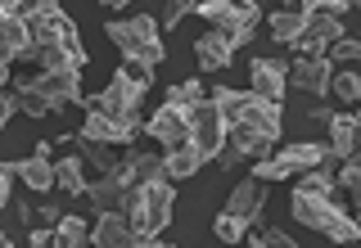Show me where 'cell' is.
Wrapping results in <instances>:
<instances>
[{"label":"cell","instance_id":"16","mask_svg":"<svg viewBox=\"0 0 361 248\" xmlns=\"http://www.w3.org/2000/svg\"><path fill=\"white\" fill-rule=\"evenodd\" d=\"M145 131L154 135L158 144H163V149H176V144H190V122L180 118V113L172 108V104H163L154 113L149 122H145Z\"/></svg>","mask_w":361,"mask_h":248},{"label":"cell","instance_id":"38","mask_svg":"<svg viewBox=\"0 0 361 248\" xmlns=\"http://www.w3.org/2000/svg\"><path fill=\"white\" fill-rule=\"evenodd\" d=\"M257 248H293V240H289L285 230H267L262 240H257Z\"/></svg>","mask_w":361,"mask_h":248},{"label":"cell","instance_id":"6","mask_svg":"<svg viewBox=\"0 0 361 248\" xmlns=\"http://www.w3.org/2000/svg\"><path fill=\"white\" fill-rule=\"evenodd\" d=\"M158 18H149V14H135V18H122V23H109V41L118 45L127 59H145V63H163L167 59V45H163V37H158Z\"/></svg>","mask_w":361,"mask_h":248},{"label":"cell","instance_id":"1","mask_svg":"<svg viewBox=\"0 0 361 248\" xmlns=\"http://www.w3.org/2000/svg\"><path fill=\"white\" fill-rule=\"evenodd\" d=\"M172 203H176V185L167 176L154 180H135L122 194V217L131 221V248H154L163 244V225L172 221Z\"/></svg>","mask_w":361,"mask_h":248},{"label":"cell","instance_id":"45","mask_svg":"<svg viewBox=\"0 0 361 248\" xmlns=\"http://www.w3.org/2000/svg\"><path fill=\"white\" fill-rule=\"evenodd\" d=\"M23 9V0H0V18H14Z\"/></svg>","mask_w":361,"mask_h":248},{"label":"cell","instance_id":"11","mask_svg":"<svg viewBox=\"0 0 361 248\" xmlns=\"http://www.w3.org/2000/svg\"><path fill=\"white\" fill-rule=\"evenodd\" d=\"M338 37H343V18H334V14H325V9L307 5V9H302V32H298V41H293V50L325 54Z\"/></svg>","mask_w":361,"mask_h":248},{"label":"cell","instance_id":"33","mask_svg":"<svg viewBox=\"0 0 361 248\" xmlns=\"http://www.w3.org/2000/svg\"><path fill=\"white\" fill-rule=\"evenodd\" d=\"M77 140H82L86 158H90V163L99 167V172H109V167H118V154H113V149H109L104 140H86V135H77Z\"/></svg>","mask_w":361,"mask_h":248},{"label":"cell","instance_id":"15","mask_svg":"<svg viewBox=\"0 0 361 248\" xmlns=\"http://www.w3.org/2000/svg\"><path fill=\"white\" fill-rule=\"evenodd\" d=\"M240 50L226 32H203V37L195 41V54H199V73H226V63H231V54Z\"/></svg>","mask_w":361,"mask_h":248},{"label":"cell","instance_id":"41","mask_svg":"<svg viewBox=\"0 0 361 248\" xmlns=\"http://www.w3.org/2000/svg\"><path fill=\"white\" fill-rule=\"evenodd\" d=\"M18 113V104H14V95H5V90H0V131L9 127V118H14Z\"/></svg>","mask_w":361,"mask_h":248},{"label":"cell","instance_id":"20","mask_svg":"<svg viewBox=\"0 0 361 248\" xmlns=\"http://www.w3.org/2000/svg\"><path fill=\"white\" fill-rule=\"evenodd\" d=\"M330 154L334 158H353L357 154V135H361V122L357 113H330Z\"/></svg>","mask_w":361,"mask_h":248},{"label":"cell","instance_id":"34","mask_svg":"<svg viewBox=\"0 0 361 248\" xmlns=\"http://www.w3.org/2000/svg\"><path fill=\"white\" fill-rule=\"evenodd\" d=\"M357 54H361V45H357L353 37H338V41L330 45V50H325V59H330V63L338 68V63H353Z\"/></svg>","mask_w":361,"mask_h":248},{"label":"cell","instance_id":"47","mask_svg":"<svg viewBox=\"0 0 361 248\" xmlns=\"http://www.w3.org/2000/svg\"><path fill=\"white\" fill-rule=\"evenodd\" d=\"M9 244H14V235H5V230H0V248H9Z\"/></svg>","mask_w":361,"mask_h":248},{"label":"cell","instance_id":"10","mask_svg":"<svg viewBox=\"0 0 361 248\" xmlns=\"http://www.w3.org/2000/svg\"><path fill=\"white\" fill-rule=\"evenodd\" d=\"M140 99H145V90H135L127 77L118 73L104 90H99V95L82 99V104H86V108L109 113V118H118V122H131V127H145V118H140Z\"/></svg>","mask_w":361,"mask_h":248},{"label":"cell","instance_id":"5","mask_svg":"<svg viewBox=\"0 0 361 248\" xmlns=\"http://www.w3.org/2000/svg\"><path fill=\"white\" fill-rule=\"evenodd\" d=\"M190 14H199L212 32H226L235 45L253 41V27L262 23L257 0H195V9H190Z\"/></svg>","mask_w":361,"mask_h":248},{"label":"cell","instance_id":"43","mask_svg":"<svg viewBox=\"0 0 361 248\" xmlns=\"http://www.w3.org/2000/svg\"><path fill=\"white\" fill-rule=\"evenodd\" d=\"M9 163H0V208H9Z\"/></svg>","mask_w":361,"mask_h":248},{"label":"cell","instance_id":"24","mask_svg":"<svg viewBox=\"0 0 361 248\" xmlns=\"http://www.w3.org/2000/svg\"><path fill=\"white\" fill-rule=\"evenodd\" d=\"M54 244L59 248H82V244H90V230H86V221L82 217H63L54 221Z\"/></svg>","mask_w":361,"mask_h":248},{"label":"cell","instance_id":"30","mask_svg":"<svg viewBox=\"0 0 361 248\" xmlns=\"http://www.w3.org/2000/svg\"><path fill=\"white\" fill-rule=\"evenodd\" d=\"M0 41L9 45V50H14V59H18V50L23 45H27L32 37H27V27H23V18L14 14V18H0Z\"/></svg>","mask_w":361,"mask_h":248},{"label":"cell","instance_id":"7","mask_svg":"<svg viewBox=\"0 0 361 248\" xmlns=\"http://www.w3.org/2000/svg\"><path fill=\"white\" fill-rule=\"evenodd\" d=\"M330 167L338 163V158L330 154V144H321V140H298V144H285L276 158H262V163L253 167V180H280V176H289V172H307V167Z\"/></svg>","mask_w":361,"mask_h":248},{"label":"cell","instance_id":"37","mask_svg":"<svg viewBox=\"0 0 361 248\" xmlns=\"http://www.w3.org/2000/svg\"><path fill=\"white\" fill-rule=\"evenodd\" d=\"M195 9V0H167V9H163V18H158V27H176L180 18Z\"/></svg>","mask_w":361,"mask_h":248},{"label":"cell","instance_id":"27","mask_svg":"<svg viewBox=\"0 0 361 248\" xmlns=\"http://www.w3.org/2000/svg\"><path fill=\"white\" fill-rule=\"evenodd\" d=\"M127 172H131V180H154V176H167L163 172V158L158 154H140V149H127Z\"/></svg>","mask_w":361,"mask_h":248},{"label":"cell","instance_id":"13","mask_svg":"<svg viewBox=\"0 0 361 248\" xmlns=\"http://www.w3.org/2000/svg\"><path fill=\"white\" fill-rule=\"evenodd\" d=\"M285 73H289V63H280V59H253L248 63V90L253 95H262V99H271V104H280L285 99Z\"/></svg>","mask_w":361,"mask_h":248},{"label":"cell","instance_id":"39","mask_svg":"<svg viewBox=\"0 0 361 248\" xmlns=\"http://www.w3.org/2000/svg\"><path fill=\"white\" fill-rule=\"evenodd\" d=\"M27 244H32V248H45V244H54V230H50V225H37V221H32V235H27Z\"/></svg>","mask_w":361,"mask_h":248},{"label":"cell","instance_id":"22","mask_svg":"<svg viewBox=\"0 0 361 248\" xmlns=\"http://www.w3.org/2000/svg\"><path fill=\"white\" fill-rule=\"evenodd\" d=\"M226 144H235V149H240L244 158H267L271 154V140L267 135H257V131H248V127H226Z\"/></svg>","mask_w":361,"mask_h":248},{"label":"cell","instance_id":"8","mask_svg":"<svg viewBox=\"0 0 361 248\" xmlns=\"http://www.w3.org/2000/svg\"><path fill=\"white\" fill-rule=\"evenodd\" d=\"M18 90H32L41 95L50 113H63L68 104H82V73H45V68H32V73L18 77Z\"/></svg>","mask_w":361,"mask_h":248},{"label":"cell","instance_id":"26","mask_svg":"<svg viewBox=\"0 0 361 248\" xmlns=\"http://www.w3.org/2000/svg\"><path fill=\"white\" fill-rule=\"evenodd\" d=\"M248 225H253V221H248V217H240V212H217V221H212V230H217V240L221 244H240V240H248Z\"/></svg>","mask_w":361,"mask_h":248},{"label":"cell","instance_id":"28","mask_svg":"<svg viewBox=\"0 0 361 248\" xmlns=\"http://www.w3.org/2000/svg\"><path fill=\"white\" fill-rule=\"evenodd\" d=\"M298 190L302 194H321V199H334V176H330V167H307V172H302V180H298Z\"/></svg>","mask_w":361,"mask_h":248},{"label":"cell","instance_id":"31","mask_svg":"<svg viewBox=\"0 0 361 248\" xmlns=\"http://www.w3.org/2000/svg\"><path fill=\"white\" fill-rule=\"evenodd\" d=\"M118 73L127 77L135 90H149V86H154V63H145V59H127V63L118 68Z\"/></svg>","mask_w":361,"mask_h":248},{"label":"cell","instance_id":"21","mask_svg":"<svg viewBox=\"0 0 361 248\" xmlns=\"http://www.w3.org/2000/svg\"><path fill=\"white\" fill-rule=\"evenodd\" d=\"M203 167V154L195 149V140L190 144H176V149H163V172L167 180H190Z\"/></svg>","mask_w":361,"mask_h":248},{"label":"cell","instance_id":"19","mask_svg":"<svg viewBox=\"0 0 361 248\" xmlns=\"http://www.w3.org/2000/svg\"><path fill=\"white\" fill-rule=\"evenodd\" d=\"M95 230H90V244L99 248H131V221L122 212H95Z\"/></svg>","mask_w":361,"mask_h":248},{"label":"cell","instance_id":"18","mask_svg":"<svg viewBox=\"0 0 361 248\" xmlns=\"http://www.w3.org/2000/svg\"><path fill=\"white\" fill-rule=\"evenodd\" d=\"M262 203H267V180L244 176L240 185L231 190V203H226V212H240V217H248V221H262Z\"/></svg>","mask_w":361,"mask_h":248},{"label":"cell","instance_id":"36","mask_svg":"<svg viewBox=\"0 0 361 248\" xmlns=\"http://www.w3.org/2000/svg\"><path fill=\"white\" fill-rule=\"evenodd\" d=\"M14 104H18L23 113H27V118H45V113H50V104H45L41 95H32V90H18V95H14Z\"/></svg>","mask_w":361,"mask_h":248},{"label":"cell","instance_id":"49","mask_svg":"<svg viewBox=\"0 0 361 248\" xmlns=\"http://www.w3.org/2000/svg\"><path fill=\"white\" fill-rule=\"evenodd\" d=\"M307 5H312V0H307Z\"/></svg>","mask_w":361,"mask_h":248},{"label":"cell","instance_id":"40","mask_svg":"<svg viewBox=\"0 0 361 248\" xmlns=\"http://www.w3.org/2000/svg\"><path fill=\"white\" fill-rule=\"evenodd\" d=\"M316 9H325V14H334V18H343L348 9H353V0H312Z\"/></svg>","mask_w":361,"mask_h":248},{"label":"cell","instance_id":"35","mask_svg":"<svg viewBox=\"0 0 361 248\" xmlns=\"http://www.w3.org/2000/svg\"><path fill=\"white\" fill-rule=\"evenodd\" d=\"M334 185H343V190H353V194L361 199V163H357V154L353 158H343V172L334 176Z\"/></svg>","mask_w":361,"mask_h":248},{"label":"cell","instance_id":"48","mask_svg":"<svg viewBox=\"0 0 361 248\" xmlns=\"http://www.w3.org/2000/svg\"><path fill=\"white\" fill-rule=\"evenodd\" d=\"M99 5H131V0H99Z\"/></svg>","mask_w":361,"mask_h":248},{"label":"cell","instance_id":"9","mask_svg":"<svg viewBox=\"0 0 361 248\" xmlns=\"http://www.w3.org/2000/svg\"><path fill=\"white\" fill-rule=\"evenodd\" d=\"M185 122H190V140H195V149L203 154V163H212V158H217V149L226 144V118H221L217 99L203 95L199 104L185 113Z\"/></svg>","mask_w":361,"mask_h":248},{"label":"cell","instance_id":"17","mask_svg":"<svg viewBox=\"0 0 361 248\" xmlns=\"http://www.w3.org/2000/svg\"><path fill=\"white\" fill-rule=\"evenodd\" d=\"M9 172L23 176V185H32L37 194L54 185V163H50V144H37V154L32 158H18V163H9Z\"/></svg>","mask_w":361,"mask_h":248},{"label":"cell","instance_id":"23","mask_svg":"<svg viewBox=\"0 0 361 248\" xmlns=\"http://www.w3.org/2000/svg\"><path fill=\"white\" fill-rule=\"evenodd\" d=\"M54 185L63 190V194H86V180H82V158L77 154H68V158H59L54 163Z\"/></svg>","mask_w":361,"mask_h":248},{"label":"cell","instance_id":"44","mask_svg":"<svg viewBox=\"0 0 361 248\" xmlns=\"http://www.w3.org/2000/svg\"><path fill=\"white\" fill-rule=\"evenodd\" d=\"M9 63H14V50L0 41V86H5V77H9Z\"/></svg>","mask_w":361,"mask_h":248},{"label":"cell","instance_id":"32","mask_svg":"<svg viewBox=\"0 0 361 248\" xmlns=\"http://www.w3.org/2000/svg\"><path fill=\"white\" fill-rule=\"evenodd\" d=\"M330 90H334L338 99H343V104H357V95H361V77H357V73H338V68H334Z\"/></svg>","mask_w":361,"mask_h":248},{"label":"cell","instance_id":"25","mask_svg":"<svg viewBox=\"0 0 361 248\" xmlns=\"http://www.w3.org/2000/svg\"><path fill=\"white\" fill-rule=\"evenodd\" d=\"M298 32H302V9H280V14H271V41L293 45Z\"/></svg>","mask_w":361,"mask_h":248},{"label":"cell","instance_id":"29","mask_svg":"<svg viewBox=\"0 0 361 248\" xmlns=\"http://www.w3.org/2000/svg\"><path fill=\"white\" fill-rule=\"evenodd\" d=\"M199 99H203V82H180V86L167 90V104H172V108L180 113V118H185V113L195 108Z\"/></svg>","mask_w":361,"mask_h":248},{"label":"cell","instance_id":"3","mask_svg":"<svg viewBox=\"0 0 361 248\" xmlns=\"http://www.w3.org/2000/svg\"><path fill=\"white\" fill-rule=\"evenodd\" d=\"M293 217H298L307 230L325 235V240L334 244H353L361 235V225L348 217L343 208H338L334 199H321V194H302V190H293Z\"/></svg>","mask_w":361,"mask_h":248},{"label":"cell","instance_id":"14","mask_svg":"<svg viewBox=\"0 0 361 248\" xmlns=\"http://www.w3.org/2000/svg\"><path fill=\"white\" fill-rule=\"evenodd\" d=\"M86 140H104V144H131L135 135H140V127H131V122H118L109 118V113L99 108H86V127H82Z\"/></svg>","mask_w":361,"mask_h":248},{"label":"cell","instance_id":"2","mask_svg":"<svg viewBox=\"0 0 361 248\" xmlns=\"http://www.w3.org/2000/svg\"><path fill=\"white\" fill-rule=\"evenodd\" d=\"M212 99H217L226 127L235 122V127H248V131L267 135L271 144L280 140V127H285V113H280V104L253 95V90H231V86H217V90H212Z\"/></svg>","mask_w":361,"mask_h":248},{"label":"cell","instance_id":"4","mask_svg":"<svg viewBox=\"0 0 361 248\" xmlns=\"http://www.w3.org/2000/svg\"><path fill=\"white\" fill-rule=\"evenodd\" d=\"M18 18H23V27H27V37H32V41H63L73 54H86L77 23L68 18V14H63V5H54V0H23Z\"/></svg>","mask_w":361,"mask_h":248},{"label":"cell","instance_id":"12","mask_svg":"<svg viewBox=\"0 0 361 248\" xmlns=\"http://www.w3.org/2000/svg\"><path fill=\"white\" fill-rule=\"evenodd\" d=\"M330 77H334V63L325 59V54H302L285 73V86L307 90V95H325V90H330Z\"/></svg>","mask_w":361,"mask_h":248},{"label":"cell","instance_id":"46","mask_svg":"<svg viewBox=\"0 0 361 248\" xmlns=\"http://www.w3.org/2000/svg\"><path fill=\"white\" fill-rule=\"evenodd\" d=\"M285 9H307V0H285Z\"/></svg>","mask_w":361,"mask_h":248},{"label":"cell","instance_id":"42","mask_svg":"<svg viewBox=\"0 0 361 248\" xmlns=\"http://www.w3.org/2000/svg\"><path fill=\"white\" fill-rule=\"evenodd\" d=\"M59 217H63V208H54V203H45V208H37V217H32V221H37V225H54Z\"/></svg>","mask_w":361,"mask_h":248}]
</instances>
